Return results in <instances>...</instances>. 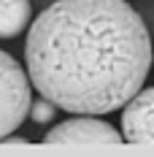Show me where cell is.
<instances>
[{"label": "cell", "instance_id": "4", "mask_svg": "<svg viewBox=\"0 0 154 157\" xmlns=\"http://www.w3.org/2000/svg\"><path fill=\"white\" fill-rule=\"evenodd\" d=\"M122 138L127 144H154V87L138 90L122 106Z\"/></svg>", "mask_w": 154, "mask_h": 157}, {"label": "cell", "instance_id": "7", "mask_svg": "<svg viewBox=\"0 0 154 157\" xmlns=\"http://www.w3.org/2000/svg\"><path fill=\"white\" fill-rule=\"evenodd\" d=\"M152 65H154V52H152Z\"/></svg>", "mask_w": 154, "mask_h": 157}, {"label": "cell", "instance_id": "3", "mask_svg": "<svg viewBox=\"0 0 154 157\" xmlns=\"http://www.w3.org/2000/svg\"><path fill=\"white\" fill-rule=\"evenodd\" d=\"M122 141L124 138L119 130H114L103 119H95L92 114H76L73 119L60 122L43 136V144H81V146H92V144L116 146Z\"/></svg>", "mask_w": 154, "mask_h": 157}, {"label": "cell", "instance_id": "5", "mask_svg": "<svg viewBox=\"0 0 154 157\" xmlns=\"http://www.w3.org/2000/svg\"><path fill=\"white\" fill-rule=\"evenodd\" d=\"M30 0H0V38H14L30 25Z\"/></svg>", "mask_w": 154, "mask_h": 157}, {"label": "cell", "instance_id": "6", "mask_svg": "<svg viewBox=\"0 0 154 157\" xmlns=\"http://www.w3.org/2000/svg\"><path fill=\"white\" fill-rule=\"evenodd\" d=\"M54 109H57V106L41 95L38 100H30V111H27V117H30L32 122H38V125H46V122H51V117L57 114Z\"/></svg>", "mask_w": 154, "mask_h": 157}, {"label": "cell", "instance_id": "2", "mask_svg": "<svg viewBox=\"0 0 154 157\" xmlns=\"http://www.w3.org/2000/svg\"><path fill=\"white\" fill-rule=\"evenodd\" d=\"M30 81L8 52H0V138L14 133L30 111Z\"/></svg>", "mask_w": 154, "mask_h": 157}, {"label": "cell", "instance_id": "1", "mask_svg": "<svg viewBox=\"0 0 154 157\" xmlns=\"http://www.w3.org/2000/svg\"><path fill=\"white\" fill-rule=\"evenodd\" d=\"M30 84L70 114L119 111L143 87L152 38L124 0H54L27 30Z\"/></svg>", "mask_w": 154, "mask_h": 157}]
</instances>
